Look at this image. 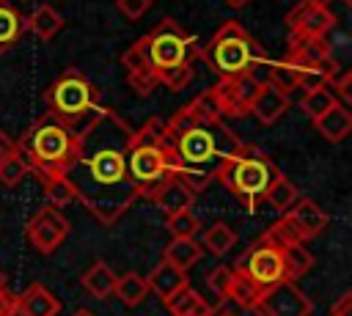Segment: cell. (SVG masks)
<instances>
[{"mask_svg":"<svg viewBox=\"0 0 352 316\" xmlns=\"http://www.w3.org/2000/svg\"><path fill=\"white\" fill-rule=\"evenodd\" d=\"M74 132L77 146L66 168L74 201L102 225H113L138 201L126 165L132 129L116 110L99 104L96 113Z\"/></svg>","mask_w":352,"mask_h":316,"instance_id":"1","label":"cell"},{"mask_svg":"<svg viewBox=\"0 0 352 316\" xmlns=\"http://www.w3.org/2000/svg\"><path fill=\"white\" fill-rule=\"evenodd\" d=\"M129 176L135 181L138 198L154 201L157 192L173 179L179 168V157L165 135L162 118H148L143 126L132 129V143H129Z\"/></svg>","mask_w":352,"mask_h":316,"instance_id":"2","label":"cell"},{"mask_svg":"<svg viewBox=\"0 0 352 316\" xmlns=\"http://www.w3.org/2000/svg\"><path fill=\"white\" fill-rule=\"evenodd\" d=\"M74 146H77V132L50 113L33 121L14 143L16 154L28 165V173H33L38 184L47 179L66 176V168L74 157Z\"/></svg>","mask_w":352,"mask_h":316,"instance_id":"3","label":"cell"},{"mask_svg":"<svg viewBox=\"0 0 352 316\" xmlns=\"http://www.w3.org/2000/svg\"><path fill=\"white\" fill-rule=\"evenodd\" d=\"M278 173V168L272 165V159L250 146V143H242L234 154H228L217 170H214V179L228 187V192L245 206V209H256L258 201H264V190L267 184L272 181V176Z\"/></svg>","mask_w":352,"mask_h":316,"instance_id":"4","label":"cell"},{"mask_svg":"<svg viewBox=\"0 0 352 316\" xmlns=\"http://www.w3.org/2000/svg\"><path fill=\"white\" fill-rule=\"evenodd\" d=\"M165 135L179 157V165L201 168L212 179H214L217 165L242 146V140L231 129H226L223 121L220 124H190L184 129L165 132Z\"/></svg>","mask_w":352,"mask_h":316,"instance_id":"5","label":"cell"},{"mask_svg":"<svg viewBox=\"0 0 352 316\" xmlns=\"http://www.w3.org/2000/svg\"><path fill=\"white\" fill-rule=\"evenodd\" d=\"M198 55L220 77L239 74V71H253L256 66L267 63L264 49L258 47V41L239 22H223L212 33V38L206 41V47L198 49Z\"/></svg>","mask_w":352,"mask_h":316,"instance_id":"6","label":"cell"},{"mask_svg":"<svg viewBox=\"0 0 352 316\" xmlns=\"http://www.w3.org/2000/svg\"><path fill=\"white\" fill-rule=\"evenodd\" d=\"M44 104H47L50 115H55L58 121L77 129L82 121H88L96 113V107L102 102H99L96 85L80 69H66L60 77H55L47 85Z\"/></svg>","mask_w":352,"mask_h":316,"instance_id":"7","label":"cell"},{"mask_svg":"<svg viewBox=\"0 0 352 316\" xmlns=\"http://www.w3.org/2000/svg\"><path fill=\"white\" fill-rule=\"evenodd\" d=\"M143 41H146V55L154 69V77H157V71H165V69L182 66V63H192V58L198 55V38L192 33H187L170 16H165L154 30H148L143 36Z\"/></svg>","mask_w":352,"mask_h":316,"instance_id":"8","label":"cell"},{"mask_svg":"<svg viewBox=\"0 0 352 316\" xmlns=\"http://www.w3.org/2000/svg\"><path fill=\"white\" fill-rule=\"evenodd\" d=\"M250 311H256L258 316H311L314 302L308 294L300 291L297 280L280 278L258 291Z\"/></svg>","mask_w":352,"mask_h":316,"instance_id":"9","label":"cell"},{"mask_svg":"<svg viewBox=\"0 0 352 316\" xmlns=\"http://www.w3.org/2000/svg\"><path fill=\"white\" fill-rule=\"evenodd\" d=\"M234 269L245 272L258 289H267V286H272L275 280L286 278V275H283L280 245H278L275 239H270L267 234H261V236L248 247V253L239 256V261H236Z\"/></svg>","mask_w":352,"mask_h":316,"instance_id":"10","label":"cell"},{"mask_svg":"<svg viewBox=\"0 0 352 316\" xmlns=\"http://www.w3.org/2000/svg\"><path fill=\"white\" fill-rule=\"evenodd\" d=\"M258 85H261V80L253 71H239V74L220 77L212 85V91L217 96V104H220L223 118H242V115H248Z\"/></svg>","mask_w":352,"mask_h":316,"instance_id":"11","label":"cell"},{"mask_svg":"<svg viewBox=\"0 0 352 316\" xmlns=\"http://www.w3.org/2000/svg\"><path fill=\"white\" fill-rule=\"evenodd\" d=\"M72 234V223L66 220V214L58 209V206H44V209H38L30 220H28V225H25V236H28V242L38 250V253H55L60 245H63V239Z\"/></svg>","mask_w":352,"mask_h":316,"instance_id":"12","label":"cell"},{"mask_svg":"<svg viewBox=\"0 0 352 316\" xmlns=\"http://www.w3.org/2000/svg\"><path fill=\"white\" fill-rule=\"evenodd\" d=\"M336 25H338L336 14L322 0H300L286 14V27L289 33L297 36H327Z\"/></svg>","mask_w":352,"mask_h":316,"instance_id":"13","label":"cell"},{"mask_svg":"<svg viewBox=\"0 0 352 316\" xmlns=\"http://www.w3.org/2000/svg\"><path fill=\"white\" fill-rule=\"evenodd\" d=\"M121 66H124V71H126L129 88H132L138 96H148V93L157 88V77H154V69H151V63H148L143 36H140L138 41H132V47H126V49L121 52Z\"/></svg>","mask_w":352,"mask_h":316,"instance_id":"14","label":"cell"},{"mask_svg":"<svg viewBox=\"0 0 352 316\" xmlns=\"http://www.w3.org/2000/svg\"><path fill=\"white\" fill-rule=\"evenodd\" d=\"M292 104V96L286 91H280L272 80H261L256 96H253V104H250V113L261 121V124H275Z\"/></svg>","mask_w":352,"mask_h":316,"instance_id":"15","label":"cell"},{"mask_svg":"<svg viewBox=\"0 0 352 316\" xmlns=\"http://www.w3.org/2000/svg\"><path fill=\"white\" fill-rule=\"evenodd\" d=\"M60 302L44 283H30L14 302V316H58Z\"/></svg>","mask_w":352,"mask_h":316,"instance_id":"16","label":"cell"},{"mask_svg":"<svg viewBox=\"0 0 352 316\" xmlns=\"http://www.w3.org/2000/svg\"><path fill=\"white\" fill-rule=\"evenodd\" d=\"M286 220L292 223V228L300 234V239H311L316 236L324 225H327V214L311 201V198H297L289 209H286Z\"/></svg>","mask_w":352,"mask_h":316,"instance_id":"17","label":"cell"},{"mask_svg":"<svg viewBox=\"0 0 352 316\" xmlns=\"http://www.w3.org/2000/svg\"><path fill=\"white\" fill-rule=\"evenodd\" d=\"M286 58H292L294 63H324L333 58L330 44L324 41V36H297L289 33V52Z\"/></svg>","mask_w":352,"mask_h":316,"instance_id":"18","label":"cell"},{"mask_svg":"<svg viewBox=\"0 0 352 316\" xmlns=\"http://www.w3.org/2000/svg\"><path fill=\"white\" fill-rule=\"evenodd\" d=\"M146 283H148V291H154V294L165 302L170 294H176L182 286H187V269H182V267H176V264H170V261L162 258V261L148 272Z\"/></svg>","mask_w":352,"mask_h":316,"instance_id":"19","label":"cell"},{"mask_svg":"<svg viewBox=\"0 0 352 316\" xmlns=\"http://www.w3.org/2000/svg\"><path fill=\"white\" fill-rule=\"evenodd\" d=\"M314 126L319 129V135L330 143H341L349 132H352V113L346 104L336 102L333 107H327L319 118H314Z\"/></svg>","mask_w":352,"mask_h":316,"instance_id":"20","label":"cell"},{"mask_svg":"<svg viewBox=\"0 0 352 316\" xmlns=\"http://www.w3.org/2000/svg\"><path fill=\"white\" fill-rule=\"evenodd\" d=\"M28 33V16L14 5V0H0V52L14 49Z\"/></svg>","mask_w":352,"mask_h":316,"instance_id":"21","label":"cell"},{"mask_svg":"<svg viewBox=\"0 0 352 316\" xmlns=\"http://www.w3.org/2000/svg\"><path fill=\"white\" fill-rule=\"evenodd\" d=\"M151 203H157L165 214H176V212H184V209H192V203H195V192L187 187V184H182L176 176L157 192V198L151 201Z\"/></svg>","mask_w":352,"mask_h":316,"instance_id":"22","label":"cell"},{"mask_svg":"<svg viewBox=\"0 0 352 316\" xmlns=\"http://www.w3.org/2000/svg\"><path fill=\"white\" fill-rule=\"evenodd\" d=\"M116 272L104 264V261H94L85 272H82V289L91 294V297H96V300H107L110 294H113V289H116Z\"/></svg>","mask_w":352,"mask_h":316,"instance_id":"23","label":"cell"},{"mask_svg":"<svg viewBox=\"0 0 352 316\" xmlns=\"http://www.w3.org/2000/svg\"><path fill=\"white\" fill-rule=\"evenodd\" d=\"M201 256H204V247L192 236H173L162 250V258L182 269H190L192 264H198Z\"/></svg>","mask_w":352,"mask_h":316,"instance_id":"24","label":"cell"},{"mask_svg":"<svg viewBox=\"0 0 352 316\" xmlns=\"http://www.w3.org/2000/svg\"><path fill=\"white\" fill-rule=\"evenodd\" d=\"M280 258H283V275L289 280H300L305 272L314 269V256L302 242L280 245Z\"/></svg>","mask_w":352,"mask_h":316,"instance_id":"25","label":"cell"},{"mask_svg":"<svg viewBox=\"0 0 352 316\" xmlns=\"http://www.w3.org/2000/svg\"><path fill=\"white\" fill-rule=\"evenodd\" d=\"M60 27H63V16H60L58 8L50 5V3L36 5V11L28 16V30H30L36 38H41V41H50Z\"/></svg>","mask_w":352,"mask_h":316,"instance_id":"26","label":"cell"},{"mask_svg":"<svg viewBox=\"0 0 352 316\" xmlns=\"http://www.w3.org/2000/svg\"><path fill=\"white\" fill-rule=\"evenodd\" d=\"M113 294H116L126 308H138V305L146 300V294H148V283H146V278H143L140 272H124V275L116 278Z\"/></svg>","mask_w":352,"mask_h":316,"instance_id":"27","label":"cell"},{"mask_svg":"<svg viewBox=\"0 0 352 316\" xmlns=\"http://www.w3.org/2000/svg\"><path fill=\"white\" fill-rule=\"evenodd\" d=\"M258 291H261V289H258L245 272H239V269L231 267V283H228V294H226L228 302H234V305L250 311L253 302H256V297H258Z\"/></svg>","mask_w":352,"mask_h":316,"instance_id":"28","label":"cell"},{"mask_svg":"<svg viewBox=\"0 0 352 316\" xmlns=\"http://www.w3.org/2000/svg\"><path fill=\"white\" fill-rule=\"evenodd\" d=\"M187 113L195 118V124H220L223 121V113H220V104H217V96L212 88L201 91L192 102L184 104Z\"/></svg>","mask_w":352,"mask_h":316,"instance_id":"29","label":"cell"},{"mask_svg":"<svg viewBox=\"0 0 352 316\" xmlns=\"http://www.w3.org/2000/svg\"><path fill=\"white\" fill-rule=\"evenodd\" d=\"M297 198H300L297 187H294L283 173H275L272 181H270L267 190H264V201H267L272 209H278V212H286Z\"/></svg>","mask_w":352,"mask_h":316,"instance_id":"30","label":"cell"},{"mask_svg":"<svg viewBox=\"0 0 352 316\" xmlns=\"http://www.w3.org/2000/svg\"><path fill=\"white\" fill-rule=\"evenodd\" d=\"M338 99H336V93L327 88V85H322V88H308V91H302L300 93V107H302V113L314 121V118H319L327 107H333Z\"/></svg>","mask_w":352,"mask_h":316,"instance_id":"31","label":"cell"},{"mask_svg":"<svg viewBox=\"0 0 352 316\" xmlns=\"http://www.w3.org/2000/svg\"><path fill=\"white\" fill-rule=\"evenodd\" d=\"M236 242V234L226 225V223H214L204 231V247L212 250L214 256H226Z\"/></svg>","mask_w":352,"mask_h":316,"instance_id":"32","label":"cell"},{"mask_svg":"<svg viewBox=\"0 0 352 316\" xmlns=\"http://www.w3.org/2000/svg\"><path fill=\"white\" fill-rule=\"evenodd\" d=\"M204 302V297L198 294V291H192L190 286H182L176 294H170L168 300H165V308H168V313L170 316H184V313H190L195 305H201Z\"/></svg>","mask_w":352,"mask_h":316,"instance_id":"33","label":"cell"},{"mask_svg":"<svg viewBox=\"0 0 352 316\" xmlns=\"http://www.w3.org/2000/svg\"><path fill=\"white\" fill-rule=\"evenodd\" d=\"M192 80V63H182V66H173V69H165V71H157V85H165L168 91H184Z\"/></svg>","mask_w":352,"mask_h":316,"instance_id":"34","label":"cell"},{"mask_svg":"<svg viewBox=\"0 0 352 316\" xmlns=\"http://www.w3.org/2000/svg\"><path fill=\"white\" fill-rule=\"evenodd\" d=\"M41 187H44V195L50 198V203L52 206H69V203H74V192H72V184H69V179L66 176H58V179H47V181H41Z\"/></svg>","mask_w":352,"mask_h":316,"instance_id":"35","label":"cell"},{"mask_svg":"<svg viewBox=\"0 0 352 316\" xmlns=\"http://www.w3.org/2000/svg\"><path fill=\"white\" fill-rule=\"evenodd\" d=\"M170 236H195L198 228H201V220L192 214V209H184V212H176V214H168L165 220Z\"/></svg>","mask_w":352,"mask_h":316,"instance_id":"36","label":"cell"},{"mask_svg":"<svg viewBox=\"0 0 352 316\" xmlns=\"http://www.w3.org/2000/svg\"><path fill=\"white\" fill-rule=\"evenodd\" d=\"M28 176V165H25V159L16 154V148L0 162V184H6V187H16L22 179Z\"/></svg>","mask_w":352,"mask_h":316,"instance_id":"37","label":"cell"},{"mask_svg":"<svg viewBox=\"0 0 352 316\" xmlns=\"http://www.w3.org/2000/svg\"><path fill=\"white\" fill-rule=\"evenodd\" d=\"M173 176H176L182 184H187V187H190L195 195H198V192H204V190H206V187L214 181V179H212L206 170H201V168H187V165H179Z\"/></svg>","mask_w":352,"mask_h":316,"instance_id":"38","label":"cell"},{"mask_svg":"<svg viewBox=\"0 0 352 316\" xmlns=\"http://www.w3.org/2000/svg\"><path fill=\"white\" fill-rule=\"evenodd\" d=\"M228 283H231V267H226V264L214 267V269L206 275V286H209V291H212L217 300H226Z\"/></svg>","mask_w":352,"mask_h":316,"instance_id":"39","label":"cell"},{"mask_svg":"<svg viewBox=\"0 0 352 316\" xmlns=\"http://www.w3.org/2000/svg\"><path fill=\"white\" fill-rule=\"evenodd\" d=\"M116 8L121 11V16L135 22V19H140L151 8V0H116Z\"/></svg>","mask_w":352,"mask_h":316,"instance_id":"40","label":"cell"},{"mask_svg":"<svg viewBox=\"0 0 352 316\" xmlns=\"http://www.w3.org/2000/svg\"><path fill=\"white\" fill-rule=\"evenodd\" d=\"M330 316H352V291H344L341 300L333 305Z\"/></svg>","mask_w":352,"mask_h":316,"instance_id":"41","label":"cell"},{"mask_svg":"<svg viewBox=\"0 0 352 316\" xmlns=\"http://www.w3.org/2000/svg\"><path fill=\"white\" fill-rule=\"evenodd\" d=\"M322 3L336 14V19H341V16H346L352 11V3L349 0H322Z\"/></svg>","mask_w":352,"mask_h":316,"instance_id":"42","label":"cell"},{"mask_svg":"<svg viewBox=\"0 0 352 316\" xmlns=\"http://www.w3.org/2000/svg\"><path fill=\"white\" fill-rule=\"evenodd\" d=\"M14 302H16V297L8 289L0 291V316H14Z\"/></svg>","mask_w":352,"mask_h":316,"instance_id":"43","label":"cell"},{"mask_svg":"<svg viewBox=\"0 0 352 316\" xmlns=\"http://www.w3.org/2000/svg\"><path fill=\"white\" fill-rule=\"evenodd\" d=\"M11 151H14V140H11V137H8V135L0 129V162H3V159H6Z\"/></svg>","mask_w":352,"mask_h":316,"instance_id":"44","label":"cell"},{"mask_svg":"<svg viewBox=\"0 0 352 316\" xmlns=\"http://www.w3.org/2000/svg\"><path fill=\"white\" fill-rule=\"evenodd\" d=\"M212 311H214V308H212V305L204 300L201 305H195V308H192L190 313H184V316H212Z\"/></svg>","mask_w":352,"mask_h":316,"instance_id":"45","label":"cell"},{"mask_svg":"<svg viewBox=\"0 0 352 316\" xmlns=\"http://www.w3.org/2000/svg\"><path fill=\"white\" fill-rule=\"evenodd\" d=\"M226 5H231V8H242V5H248V3H253V0H223Z\"/></svg>","mask_w":352,"mask_h":316,"instance_id":"46","label":"cell"},{"mask_svg":"<svg viewBox=\"0 0 352 316\" xmlns=\"http://www.w3.org/2000/svg\"><path fill=\"white\" fill-rule=\"evenodd\" d=\"M212 316H236L231 308H220V311H212Z\"/></svg>","mask_w":352,"mask_h":316,"instance_id":"47","label":"cell"},{"mask_svg":"<svg viewBox=\"0 0 352 316\" xmlns=\"http://www.w3.org/2000/svg\"><path fill=\"white\" fill-rule=\"evenodd\" d=\"M8 289V278H6V272L0 269V291H6Z\"/></svg>","mask_w":352,"mask_h":316,"instance_id":"48","label":"cell"},{"mask_svg":"<svg viewBox=\"0 0 352 316\" xmlns=\"http://www.w3.org/2000/svg\"><path fill=\"white\" fill-rule=\"evenodd\" d=\"M74 316H94V313H91V311H77Z\"/></svg>","mask_w":352,"mask_h":316,"instance_id":"49","label":"cell"}]
</instances>
